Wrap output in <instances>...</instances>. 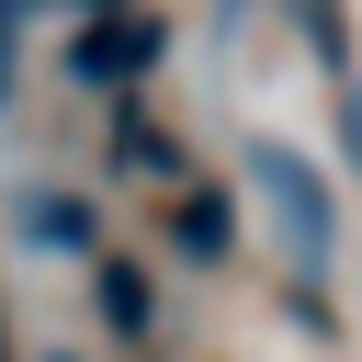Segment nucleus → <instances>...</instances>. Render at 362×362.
Wrapping results in <instances>:
<instances>
[{"instance_id": "nucleus-1", "label": "nucleus", "mask_w": 362, "mask_h": 362, "mask_svg": "<svg viewBox=\"0 0 362 362\" xmlns=\"http://www.w3.org/2000/svg\"><path fill=\"white\" fill-rule=\"evenodd\" d=\"M238 181H249V204L272 215V249H283V272H294V283H305V305H317V283H328V260H339V192H328V181H317V158H305V147H283V136H249Z\"/></svg>"}, {"instance_id": "nucleus-2", "label": "nucleus", "mask_w": 362, "mask_h": 362, "mask_svg": "<svg viewBox=\"0 0 362 362\" xmlns=\"http://www.w3.org/2000/svg\"><path fill=\"white\" fill-rule=\"evenodd\" d=\"M158 57H170V23L136 0V11H90L57 68H68V90H90V102H136V90L158 79Z\"/></svg>"}, {"instance_id": "nucleus-3", "label": "nucleus", "mask_w": 362, "mask_h": 362, "mask_svg": "<svg viewBox=\"0 0 362 362\" xmlns=\"http://www.w3.org/2000/svg\"><path fill=\"white\" fill-rule=\"evenodd\" d=\"M79 272H90V328H102L113 351H158V328H170V317H158V283H147V260L102 238Z\"/></svg>"}, {"instance_id": "nucleus-4", "label": "nucleus", "mask_w": 362, "mask_h": 362, "mask_svg": "<svg viewBox=\"0 0 362 362\" xmlns=\"http://www.w3.org/2000/svg\"><path fill=\"white\" fill-rule=\"evenodd\" d=\"M158 249H170L181 272H226V260H238V204H226L215 181H170V192H158Z\"/></svg>"}, {"instance_id": "nucleus-5", "label": "nucleus", "mask_w": 362, "mask_h": 362, "mask_svg": "<svg viewBox=\"0 0 362 362\" xmlns=\"http://www.w3.org/2000/svg\"><path fill=\"white\" fill-rule=\"evenodd\" d=\"M11 226H23V249H45V260H90V249H102V204H90V192H57V181L11 192Z\"/></svg>"}, {"instance_id": "nucleus-6", "label": "nucleus", "mask_w": 362, "mask_h": 362, "mask_svg": "<svg viewBox=\"0 0 362 362\" xmlns=\"http://www.w3.org/2000/svg\"><path fill=\"white\" fill-rule=\"evenodd\" d=\"M113 170H124V181H158V192H170V181H192V147H181V136H170V124H158L147 102H113Z\"/></svg>"}, {"instance_id": "nucleus-7", "label": "nucleus", "mask_w": 362, "mask_h": 362, "mask_svg": "<svg viewBox=\"0 0 362 362\" xmlns=\"http://www.w3.org/2000/svg\"><path fill=\"white\" fill-rule=\"evenodd\" d=\"M23 57H34V0H0V113L23 102Z\"/></svg>"}, {"instance_id": "nucleus-8", "label": "nucleus", "mask_w": 362, "mask_h": 362, "mask_svg": "<svg viewBox=\"0 0 362 362\" xmlns=\"http://www.w3.org/2000/svg\"><path fill=\"white\" fill-rule=\"evenodd\" d=\"M339 136H351V170H362V79H339Z\"/></svg>"}, {"instance_id": "nucleus-9", "label": "nucleus", "mask_w": 362, "mask_h": 362, "mask_svg": "<svg viewBox=\"0 0 362 362\" xmlns=\"http://www.w3.org/2000/svg\"><path fill=\"white\" fill-rule=\"evenodd\" d=\"M90 11H136V0H79V23H90Z\"/></svg>"}, {"instance_id": "nucleus-10", "label": "nucleus", "mask_w": 362, "mask_h": 362, "mask_svg": "<svg viewBox=\"0 0 362 362\" xmlns=\"http://www.w3.org/2000/svg\"><path fill=\"white\" fill-rule=\"evenodd\" d=\"M0 362H23V351H11V305H0Z\"/></svg>"}]
</instances>
